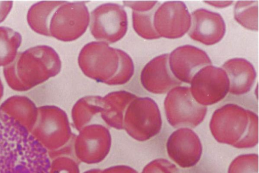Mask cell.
Segmentation results:
<instances>
[{
    "instance_id": "7",
    "label": "cell",
    "mask_w": 259,
    "mask_h": 173,
    "mask_svg": "<svg viewBox=\"0 0 259 173\" xmlns=\"http://www.w3.org/2000/svg\"><path fill=\"white\" fill-rule=\"evenodd\" d=\"M90 31L95 38L112 44L121 39L127 29L123 7L114 3L102 4L91 13Z\"/></svg>"
},
{
    "instance_id": "21",
    "label": "cell",
    "mask_w": 259,
    "mask_h": 173,
    "mask_svg": "<svg viewBox=\"0 0 259 173\" xmlns=\"http://www.w3.org/2000/svg\"><path fill=\"white\" fill-rule=\"evenodd\" d=\"M257 154L242 155L238 156L230 164L228 173H257Z\"/></svg>"
},
{
    "instance_id": "17",
    "label": "cell",
    "mask_w": 259,
    "mask_h": 173,
    "mask_svg": "<svg viewBox=\"0 0 259 173\" xmlns=\"http://www.w3.org/2000/svg\"><path fill=\"white\" fill-rule=\"evenodd\" d=\"M124 5L133 9V26L136 32L146 39L160 38L153 26L154 13L160 3L156 1H126Z\"/></svg>"
},
{
    "instance_id": "23",
    "label": "cell",
    "mask_w": 259,
    "mask_h": 173,
    "mask_svg": "<svg viewBox=\"0 0 259 173\" xmlns=\"http://www.w3.org/2000/svg\"><path fill=\"white\" fill-rule=\"evenodd\" d=\"M175 165L163 159L152 161L143 169L142 173H175Z\"/></svg>"
},
{
    "instance_id": "27",
    "label": "cell",
    "mask_w": 259,
    "mask_h": 173,
    "mask_svg": "<svg viewBox=\"0 0 259 173\" xmlns=\"http://www.w3.org/2000/svg\"><path fill=\"white\" fill-rule=\"evenodd\" d=\"M4 94V87L0 78V101L2 99Z\"/></svg>"
},
{
    "instance_id": "1",
    "label": "cell",
    "mask_w": 259,
    "mask_h": 173,
    "mask_svg": "<svg viewBox=\"0 0 259 173\" xmlns=\"http://www.w3.org/2000/svg\"><path fill=\"white\" fill-rule=\"evenodd\" d=\"M90 14L83 2L41 1L29 9L27 20L35 32L63 41L80 37L90 22Z\"/></svg>"
},
{
    "instance_id": "20",
    "label": "cell",
    "mask_w": 259,
    "mask_h": 173,
    "mask_svg": "<svg viewBox=\"0 0 259 173\" xmlns=\"http://www.w3.org/2000/svg\"><path fill=\"white\" fill-rule=\"evenodd\" d=\"M234 18L244 28L258 30V1H238L234 9Z\"/></svg>"
},
{
    "instance_id": "26",
    "label": "cell",
    "mask_w": 259,
    "mask_h": 173,
    "mask_svg": "<svg viewBox=\"0 0 259 173\" xmlns=\"http://www.w3.org/2000/svg\"><path fill=\"white\" fill-rule=\"evenodd\" d=\"M205 2L208 3L207 4H209L211 5L217 7L218 8H223L225 7L226 6H229V5L231 4L233 2L232 1H225L222 2V3H220L219 2H217L218 3H216L215 1H206Z\"/></svg>"
},
{
    "instance_id": "24",
    "label": "cell",
    "mask_w": 259,
    "mask_h": 173,
    "mask_svg": "<svg viewBox=\"0 0 259 173\" xmlns=\"http://www.w3.org/2000/svg\"><path fill=\"white\" fill-rule=\"evenodd\" d=\"M99 173H138L134 169L125 165H117L110 167L103 170H101Z\"/></svg>"
},
{
    "instance_id": "12",
    "label": "cell",
    "mask_w": 259,
    "mask_h": 173,
    "mask_svg": "<svg viewBox=\"0 0 259 173\" xmlns=\"http://www.w3.org/2000/svg\"><path fill=\"white\" fill-rule=\"evenodd\" d=\"M173 132L166 143L169 157L180 166L188 168L199 161L202 154V146L197 135L190 129L183 128Z\"/></svg>"
},
{
    "instance_id": "5",
    "label": "cell",
    "mask_w": 259,
    "mask_h": 173,
    "mask_svg": "<svg viewBox=\"0 0 259 173\" xmlns=\"http://www.w3.org/2000/svg\"><path fill=\"white\" fill-rule=\"evenodd\" d=\"M161 125L158 107L151 98L136 97L127 106L124 116L123 129L136 140H149L158 134Z\"/></svg>"
},
{
    "instance_id": "13",
    "label": "cell",
    "mask_w": 259,
    "mask_h": 173,
    "mask_svg": "<svg viewBox=\"0 0 259 173\" xmlns=\"http://www.w3.org/2000/svg\"><path fill=\"white\" fill-rule=\"evenodd\" d=\"M191 25L188 35L193 40L210 46L219 42L226 32L221 15L205 9H198L191 14Z\"/></svg>"
},
{
    "instance_id": "22",
    "label": "cell",
    "mask_w": 259,
    "mask_h": 173,
    "mask_svg": "<svg viewBox=\"0 0 259 173\" xmlns=\"http://www.w3.org/2000/svg\"><path fill=\"white\" fill-rule=\"evenodd\" d=\"M49 173H80L77 163L66 156H59L53 159Z\"/></svg>"
},
{
    "instance_id": "16",
    "label": "cell",
    "mask_w": 259,
    "mask_h": 173,
    "mask_svg": "<svg viewBox=\"0 0 259 173\" xmlns=\"http://www.w3.org/2000/svg\"><path fill=\"white\" fill-rule=\"evenodd\" d=\"M222 67L229 79L230 93L239 95L250 90L256 74L250 62L243 58H235L225 62Z\"/></svg>"
},
{
    "instance_id": "14",
    "label": "cell",
    "mask_w": 259,
    "mask_h": 173,
    "mask_svg": "<svg viewBox=\"0 0 259 173\" xmlns=\"http://www.w3.org/2000/svg\"><path fill=\"white\" fill-rule=\"evenodd\" d=\"M168 58V54L156 56L143 68L140 80L143 87L148 92L156 94H164L170 88L181 83L170 71Z\"/></svg>"
},
{
    "instance_id": "28",
    "label": "cell",
    "mask_w": 259,
    "mask_h": 173,
    "mask_svg": "<svg viewBox=\"0 0 259 173\" xmlns=\"http://www.w3.org/2000/svg\"><path fill=\"white\" fill-rule=\"evenodd\" d=\"M100 171V169H91V170L86 171L84 173H99Z\"/></svg>"
},
{
    "instance_id": "15",
    "label": "cell",
    "mask_w": 259,
    "mask_h": 173,
    "mask_svg": "<svg viewBox=\"0 0 259 173\" xmlns=\"http://www.w3.org/2000/svg\"><path fill=\"white\" fill-rule=\"evenodd\" d=\"M0 116L12 119L30 133L36 121L37 107L28 97L15 95L1 104Z\"/></svg>"
},
{
    "instance_id": "3",
    "label": "cell",
    "mask_w": 259,
    "mask_h": 173,
    "mask_svg": "<svg viewBox=\"0 0 259 173\" xmlns=\"http://www.w3.org/2000/svg\"><path fill=\"white\" fill-rule=\"evenodd\" d=\"M78 65L87 76L109 85L127 82L134 73L131 57L124 51L103 41H92L81 49Z\"/></svg>"
},
{
    "instance_id": "4",
    "label": "cell",
    "mask_w": 259,
    "mask_h": 173,
    "mask_svg": "<svg viewBox=\"0 0 259 173\" xmlns=\"http://www.w3.org/2000/svg\"><path fill=\"white\" fill-rule=\"evenodd\" d=\"M48 151L50 158L64 153L65 145L71 136L66 113L55 106L37 107V117L30 133Z\"/></svg>"
},
{
    "instance_id": "9",
    "label": "cell",
    "mask_w": 259,
    "mask_h": 173,
    "mask_svg": "<svg viewBox=\"0 0 259 173\" xmlns=\"http://www.w3.org/2000/svg\"><path fill=\"white\" fill-rule=\"evenodd\" d=\"M191 25V16L182 1L163 3L157 8L153 17V26L161 37L170 39L182 37Z\"/></svg>"
},
{
    "instance_id": "18",
    "label": "cell",
    "mask_w": 259,
    "mask_h": 173,
    "mask_svg": "<svg viewBox=\"0 0 259 173\" xmlns=\"http://www.w3.org/2000/svg\"><path fill=\"white\" fill-rule=\"evenodd\" d=\"M137 96L128 92L120 91L110 93L102 99L101 117L113 127L123 129L126 109Z\"/></svg>"
},
{
    "instance_id": "25",
    "label": "cell",
    "mask_w": 259,
    "mask_h": 173,
    "mask_svg": "<svg viewBox=\"0 0 259 173\" xmlns=\"http://www.w3.org/2000/svg\"><path fill=\"white\" fill-rule=\"evenodd\" d=\"M13 6L11 1H0V23L3 22L8 15Z\"/></svg>"
},
{
    "instance_id": "8",
    "label": "cell",
    "mask_w": 259,
    "mask_h": 173,
    "mask_svg": "<svg viewBox=\"0 0 259 173\" xmlns=\"http://www.w3.org/2000/svg\"><path fill=\"white\" fill-rule=\"evenodd\" d=\"M190 83L193 98L203 106L217 103L229 91V79L225 71L212 65L200 69L194 75Z\"/></svg>"
},
{
    "instance_id": "11",
    "label": "cell",
    "mask_w": 259,
    "mask_h": 173,
    "mask_svg": "<svg viewBox=\"0 0 259 173\" xmlns=\"http://www.w3.org/2000/svg\"><path fill=\"white\" fill-rule=\"evenodd\" d=\"M208 55L191 45L179 47L171 52L169 68L175 77L181 81L190 83L194 75L203 67L211 64Z\"/></svg>"
},
{
    "instance_id": "10",
    "label": "cell",
    "mask_w": 259,
    "mask_h": 173,
    "mask_svg": "<svg viewBox=\"0 0 259 173\" xmlns=\"http://www.w3.org/2000/svg\"><path fill=\"white\" fill-rule=\"evenodd\" d=\"M74 144L77 157L88 164L97 163L102 161L109 152L111 136L109 131L99 124L84 126Z\"/></svg>"
},
{
    "instance_id": "2",
    "label": "cell",
    "mask_w": 259,
    "mask_h": 173,
    "mask_svg": "<svg viewBox=\"0 0 259 173\" xmlns=\"http://www.w3.org/2000/svg\"><path fill=\"white\" fill-rule=\"evenodd\" d=\"M61 61L52 47L40 45L18 53L5 66L4 75L8 85L16 91H26L54 77L60 71Z\"/></svg>"
},
{
    "instance_id": "19",
    "label": "cell",
    "mask_w": 259,
    "mask_h": 173,
    "mask_svg": "<svg viewBox=\"0 0 259 173\" xmlns=\"http://www.w3.org/2000/svg\"><path fill=\"white\" fill-rule=\"evenodd\" d=\"M21 41L19 32L8 27L0 26V66H6L13 61Z\"/></svg>"
},
{
    "instance_id": "6",
    "label": "cell",
    "mask_w": 259,
    "mask_h": 173,
    "mask_svg": "<svg viewBox=\"0 0 259 173\" xmlns=\"http://www.w3.org/2000/svg\"><path fill=\"white\" fill-rule=\"evenodd\" d=\"M164 109L168 121L175 127H194L204 118L207 107L193 98L190 88L177 86L165 97Z\"/></svg>"
}]
</instances>
